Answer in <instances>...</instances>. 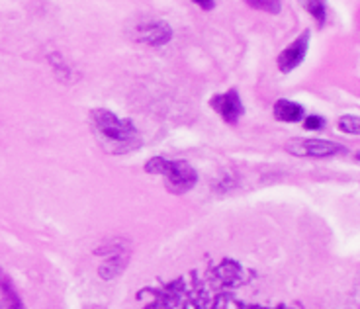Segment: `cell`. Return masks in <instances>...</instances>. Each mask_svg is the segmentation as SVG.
<instances>
[{"label":"cell","instance_id":"1","mask_svg":"<svg viewBox=\"0 0 360 309\" xmlns=\"http://www.w3.org/2000/svg\"><path fill=\"white\" fill-rule=\"evenodd\" d=\"M90 121L100 139L108 143L112 153H124L141 145L139 131L131 119L120 118L106 108H96L90 112Z\"/></svg>","mask_w":360,"mask_h":309},{"label":"cell","instance_id":"2","mask_svg":"<svg viewBox=\"0 0 360 309\" xmlns=\"http://www.w3.org/2000/svg\"><path fill=\"white\" fill-rule=\"evenodd\" d=\"M145 171L149 174L165 176L169 190L174 194H184V192L192 190L198 182V173L186 161H171L165 157H153L147 161Z\"/></svg>","mask_w":360,"mask_h":309},{"label":"cell","instance_id":"3","mask_svg":"<svg viewBox=\"0 0 360 309\" xmlns=\"http://www.w3.org/2000/svg\"><path fill=\"white\" fill-rule=\"evenodd\" d=\"M290 153L297 157H335V154H349V149L335 141H325V139H296L288 147Z\"/></svg>","mask_w":360,"mask_h":309},{"label":"cell","instance_id":"4","mask_svg":"<svg viewBox=\"0 0 360 309\" xmlns=\"http://www.w3.org/2000/svg\"><path fill=\"white\" fill-rule=\"evenodd\" d=\"M210 104H212V108L216 110L217 114H219L227 124H231V126H235V124L241 119V116H243L245 112L241 96H239V92L235 91V88H231V91L227 92H221V94H216V96L210 100Z\"/></svg>","mask_w":360,"mask_h":309},{"label":"cell","instance_id":"5","mask_svg":"<svg viewBox=\"0 0 360 309\" xmlns=\"http://www.w3.org/2000/svg\"><path fill=\"white\" fill-rule=\"evenodd\" d=\"M172 39V27L162 20H147L137 27V41L145 46L161 47Z\"/></svg>","mask_w":360,"mask_h":309},{"label":"cell","instance_id":"6","mask_svg":"<svg viewBox=\"0 0 360 309\" xmlns=\"http://www.w3.org/2000/svg\"><path fill=\"white\" fill-rule=\"evenodd\" d=\"M309 47V32H304L302 36L296 37L282 53L278 55V69L282 73H292L296 67L304 63Z\"/></svg>","mask_w":360,"mask_h":309},{"label":"cell","instance_id":"7","mask_svg":"<svg viewBox=\"0 0 360 309\" xmlns=\"http://www.w3.org/2000/svg\"><path fill=\"white\" fill-rule=\"evenodd\" d=\"M304 106L292 100H278L274 104V118L284 124H297L304 119Z\"/></svg>","mask_w":360,"mask_h":309},{"label":"cell","instance_id":"8","mask_svg":"<svg viewBox=\"0 0 360 309\" xmlns=\"http://www.w3.org/2000/svg\"><path fill=\"white\" fill-rule=\"evenodd\" d=\"M300 4L317 20L319 26H323L327 20V2L325 0H300Z\"/></svg>","mask_w":360,"mask_h":309},{"label":"cell","instance_id":"9","mask_svg":"<svg viewBox=\"0 0 360 309\" xmlns=\"http://www.w3.org/2000/svg\"><path fill=\"white\" fill-rule=\"evenodd\" d=\"M339 129H341L342 133H352V136H359L360 133L359 116H342V118H339Z\"/></svg>","mask_w":360,"mask_h":309},{"label":"cell","instance_id":"10","mask_svg":"<svg viewBox=\"0 0 360 309\" xmlns=\"http://www.w3.org/2000/svg\"><path fill=\"white\" fill-rule=\"evenodd\" d=\"M249 4H252L255 8L266 10V12H272V14H278L280 12V2L278 0H247Z\"/></svg>","mask_w":360,"mask_h":309},{"label":"cell","instance_id":"11","mask_svg":"<svg viewBox=\"0 0 360 309\" xmlns=\"http://www.w3.org/2000/svg\"><path fill=\"white\" fill-rule=\"evenodd\" d=\"M304 128H306L307 131H319V129L325 128V118L311 114V116L304 118Z\"/></svg>","mask_w":360,"mask_h":309},{"label":"cell","instance_id":"12","mask_svg":"<svg viewBox=\"0 0 360 309\" xmlns=\"http://www.w3.org/2000/svg\"><path fill=\"white\" fill-rule=\"evenodd\" d=\"M198 6H202L204 10H212L214 8V4H216V0H194Z\"/></svg>","mask_w":360,"mask_h":309}]
</instances>
